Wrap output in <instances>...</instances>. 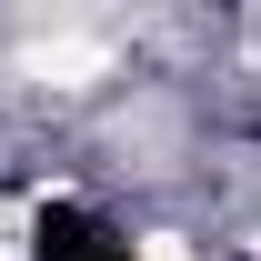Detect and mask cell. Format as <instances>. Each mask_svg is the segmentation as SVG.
<instances>
[{"instance_id":"cell-1","label":"cell","mask_w":261,"mask_h":261,"mask_svg":"<svg viewBox=\"0 0 261 261\" xmlns=\"http://www.w3.org/2000/svg\"><path fill=\"white\" fill-rule=\"evenodd\" d=\"M100 70H111V40H100V31H50V40H31V81L81 91V81H100Z\"/></svg>"}]
</instances>
